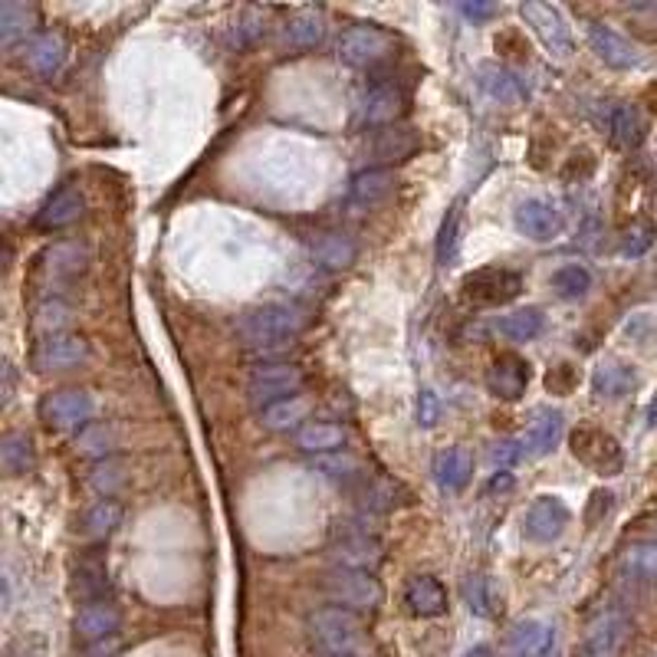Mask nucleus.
Segmentation results:
<instances>
[{"label":"nucleus","instance_id":"obj_1","mask_svg":"<svg viewBox=\"0 0 657 657\" xmlns=\"http://www.w3.org/2000/svg\"><path fill=\"white\" fill-rule=\"evenodd\" d=\"M309 638L316 648L329 657H369L372 638L362 625V619L349 609L326 605L309 615Z\"/></svg>","mask_w":657,"mask_h":657},{"label":"nucleus","instance_id":"obj_2","mask_svg":"<svg viewBox=\"0 0 657 657\" xmlns=\"http://www.w3.org/2000/svg\"><path fill=\"white\" fill-rule=\"evenodd\" d=\"M306 326H309V313L303 306H296V303H263V306L240 316L237 332L247 346L267 349V346L290 342Z\"/></svg>","mask_w":657,"mask_h":657},{"label":"nucleus","instance_id":"obj_3","mask_svg":"<svg viewBox=\"0 0 657 657\" xmlns=\"http://www.w3.org/2000/svg\"><path fill=\"white\" fill-rule=\"evenodd\" d=\"M322 592L329 596V602H336L339 609L349 612H375L385 602V589L372 573H359V569H332L322 579Z\"/></svg>","mask_w":657,"mask_h":657},{"label":"nucleus","instance_id":"obj_4","mask_svg":"<svg viewBox=\"0 0 657 657\" xmlns=\"http://www.w3.org/2000/svg\"><path fill=\"white\" fill-rule=\"evenodd\" d=\"M339 56L355 69H375L395 53V36L375 23H355L339 36Z\"/></svg>","mask_w":657,"mask_h":657},{"label":"nucleus","instance_id":"obj_5","mask_svg":"<svg viewBox=\"0 0 657 657\" xmlns=\"http://www.w3.org/2000/svg\"><path fill=\"white\" fill-rule=\"evenodd\" d=\"M632 628L635 625H632V615L625 609H619V605L602 609L582 635L579 657H619L632 638Z\"/></svg>","mask_w":657,"mask_h":657},{"label":"nucleus","instance_id":"obj_6","mask_svg":"<svg viewBox=\"0 0 657 657\" xmlns=\"http://www.w3.org/2000/svg\"><path fill=\"white\" fill-rule=\"evenodd\" d=\"M573 454L599 477H619L625 471L622 444L609 431L592 428V424H582L573 431Z\"/></svg>","mask_w":657,"mask_h":657},{"label":"nucleus","instance_id":"obj_7","mask_svg":"<svg viewBox=\"0 0 657 657\" xmlns=\"http://www.w3.org/2000/svg\"><path fill=\"white\" fill-rule=\"evenodd\" d=\"M523 293V273L507 267H480L464 276V299L474 306H503Z\"/></svg>","mask_w":657,"mask_h":657},{"label":"nucleus","instance_id":"obj_8","mask_svg":"<svg viewBox=\"0 0 657 657\" xmlns=\"http://www.w3.org/2000/svg\"><path fill=\"white\" fill-rule=\"evenodd\" d=\"M95 415V401L82 388H59L39 401V418L53 431H76L86 428Z\"/></svg>","mask_w":657,"mask_h":657},{"label":"nucleus","instance_id":"obj_9","mask_svg":"<svg viewBox=\"0 0 657 657\" xmlns=\"http://www.w3.org/2000/svg\"><path fill=\"white\" fill-rule=\"evenodd\" d=\"M299 388H303V372H299L296 365H283V362L253 369V375H250V382H247L250 401L260 405L263 411H267L270 405H276V401H286V398L299 395Z\"/></svg>","mask_w":657,"mask_h":657},{"label":"nucleus","instance_id":"obj_10","mask_svg":"<svg viewBox=\"0 0 657 657\" xmlns=\"http://www.w3.org/2000/svg\"><path fill=\"white\" fill-rule=\"evenodd\" d=\"M520 13L526 16V23L536 30V36L543 39V46H546L553 56H559V59L573 56L576 39H573V30H569L563 10H559L556 3H536V0H530V3L520 7Z\"/></svg>","mask_w":657,"mask_h":657},{"label":"nucleus","instance_id":"obj_11","mask_svg":"<svg viewBox=\"0 0 657 657\" xmlns=\"http://www.w3.org/2000/svg\"><path fill=\"white\" fill-rule=\"evenodd\" d=\"M89 359V342L82 336L72 332H56L46 339H36L30 362L36 372H66V369H79Z\"/></svg>","mask_w":657,"mask_h":657},{"label":"nucleus","instance_id":"obj_12","mask_svg":"<svg viewBox=\"0 0 657 657\" xmlns=\"http://www.w3.org/2000/svg\"><path fill=\"white\" fill-rule=\"evenodd\" d=\"M405 112H408V95L401 92V86L378 82L362 95L355 118H359V125H369V128H392V125H398V118Z\"/></svg>","mask_w":657,"mask_h":657},{"label":"nucleus","instance_id":"obj_13","mask_svg":"<svg viewBox=\"0 0 657 657\" xmlns=\"http://www.w3.org/2000/svg\"><path fill=\"white\" fill-rule=\"evenodd\" d=\"M569 526V507L559 500V497H540L530 503L526 510V520H523V533L530 543H540V546H550L556 543Z\"/></svg>","mask_w":657,"mask_h":657},{"label":"nucleus","instance_id":"obj_14","mask_svg":"<svg viewBox=\"0 0 657 657\" xmlns=\"http://www.w3.org/2000/svg\"><path fill=\"white\" fill-rule=\"evenodd\" d=\"M513 224H517V230L523 237H530L536 243L556 240L563 234V214L546 197H526V201H520L517 214H513Z\"/></svg>","mask_w":657,"mask_h":657},{"label":"nucleus","instance_id":"obj_15","mask_svg":"<svg viewBox=\"0 0 657 657\" xmlns=\"http://www.w3.org/2000/svg\"><path fill=\"white\" fill-rule=\"evenodd\" d=\"M586 39H589V49L612 69H635L642 63L638 46L625 33L612 30L609 23H589Z\"/></svg>","mask_w":657,"mask_h":657},{"label":"nucleus","instance_id":"obj_16","mask_svg":"<svg viewBox=\"0 0 657 657\" xmlns=\"http://www.w3.org/2000/svg\"><path fill=\"white\" fill-rule=\"evenodd\" d=\"M530 385V362L523 355L503 352L487 369V392L500 401H520Z\"/></svg>","mask_w":657,"mask_h":657},{"label":"nucleus","instance_id":"obj_17","mask_svg":"<svg viewBox=\"0 0 657 657\" xmlns=\"http://www.w3.org/2000/svg\"><path fill=\"white\" fill-rule=\"evenodd\" d=\"M559 441H563V415L556 408H540L520 438V454L543 457V454H553Z\"/></svg>","mask_w":657,"mask_h":657},{"label":"nucleus","instance_id":"obj_18","mask_svg":"<svg viewBox=\"0 0 657 657\" xmlns=\"http://www.w3.org/2000/svg\"><path fill=\"white\" fill-rule=\"evenodd\" d=\"M86 260H89V253H86L82 243H76V240L53 243V247L43 253V260H39V267H43V280H46L49 286L69 283V280H76V276L86 270Z\"/></svg>","mask_w":657,"mask_h":657},{"label":"nucleus","instance_id":"obj_19","mask_svg":"<svg viewBox=\"0 0 657 657\" xmlns=\"http://www.w3.org/2000/svg\"><path fill=\"white\" fill-rule=\"evenodd\" d=\"M82 204L86 201H82L79 188L66 184V188H59V191H53L46 197V204L33 217V227L36 230H59V227H66V224H72V220L82 217Z\"/></svg>","mask_w":657,"mask_h":657},{"label":"nucleus","instance_id":"obj_20","mask_svg":"<svg viewBox=\"0 0 657 657\" xmlns=\"http://www.w3.org/2000/svg\"><path fill=\"white\" fill-rule=\"evenodd\" d=\"M421 138L415 128L405 125H392V128H378V135L369 141V151L378 165H398L405 158H411L418 151Z\"/></svg>","mask_w":657,"mask_h":657},{"label":"nucleus","instance_id":"obj_21","mask_svg":"<svg viewBox=\"0 0 657 657\" xmlns=\"http://www.w3.org/2000/svg\"><path fill=\"white\" fill-rule=\"evenodd\" d=\"M405 605L418 619H438L448 612V589L434 576H415L405 589Z\"/></svg>","mask_w":657,"mask_h":657},{"label":"nucleus","instance_id":"obj_22","mask_svg":"<svg viewBox=\"0 0 657 657\" xmlns=\"http://www.w3.org/2000/svg\"><path fill=\"white\" fill-rule=\"evenodd\" d=\"M477 82L484 89V95L490 102H500V105H517L526 99V86L520 82L517 72H510L507 66H497V63H484L480 72H477Z\"/></svg>","mask_w":657,"mask_h":657},{"label":"nucleus","instance_id":"obj_23","mask_svg":"<svg viewBox=\"0 0 657 657\" xmlns=\"http://www.w3.org/2000/svg\"><path fill=\"white\" fill-rule=\"evenodd\" d=\"M609 132H612V141L622 151H635L648 138V118L638 105L622 102L609 112Z\"/></svg>","mask_w":657,"mask_h":657},{"label":"nucleus","instance_id":"obj_24","mask_svg":"<svg viewBox=\"0 0 657 657\" xmlns=\"http://www.w3.org/2000/svg\"><path fill=\"white\" fill-rule=\"evenodd\" d=\"M118 628V612L112 602H86L79 612H76V635L86 642V645H95L109 635H115Z\"/></svg>","mask_w":657,"mask_h":657},{"label":"nucleus","instance_id":"obj_25","mask_svg":"<svg viewBox=\"0 0 657 657\" xmlns=\"http://www.w3.org/2000/svg\"><path fill=\"white\" fill-rule=\"evenodd\" d=\"M638 385H642L638 372L625 362H605L592 375V392H596V398H605V401H619V398L632 395Z\"/></svg>","mask_w":657,"mask_h":657},{"label":"nucleus","instance_id":"obj_26","mask_svg":"<svg viewBox=\"0 0 657 657\" xmlns=\"http://www.w3.org/2000/svg\"><path fill=\"white\" fill-rule=\"evenodd\" d=\"M322 36H326V16H322L319 7H303L293 16H286L283 39L293 49H313V46L322 43Z\"/></svg>","mask_w":657,"mask_h":657},{"label":"nucleus","instance_id":"obj_27","mask_svg":"<svg viewBox=\"0 0 657 657\" xmlns=\"http://www.w3.org/2000/svg\"><path fill=\"white\" fill-rule=\"evenodd\" d=\"M553 652V628L543 622H520L507 635L510 657H546Z\"/></svg>","mask_w":657,"mask_h":657},{"label":"nucleus","instance_id":"obj_28","mask_svg":"<svg viewBox=\"0 0 657 657\" xmlns=\"http://www.w3.org/2000/svg\"><path fill=\"white\" fill-rule=\"evenodd\" d=\"M66 59V43L59 33H39L23 46V63L39 72V76H53Z\"/></svg>","mask_w":657,"mask_h":657},{"label":"nucleus","instance_id":"obj_29","mask_svg":"<svg viewBox=\"0 0 657 657\" xmlns=\"http://www.w3.org/2000/svg\"><path fill=\"white\" fill-rule=\"evenodd\" d=\"M349 441V431L332 421H309L296 431V448L306 454H332Z\"/></svg>","mask_w":657,"mask_h":657},{"label":"nucleus","instance_id":"obj_30","mask_svg":"<svg viewBox=\"0 0 657 657\" xmlns=\"http://www.w3.org/2000/svg\"><path fill=\"white\" fill-rule=\"evenodd\" d=\"M619 569L632 582H657V540H642L622 550Z\"/></svg>","mask_w":657,"mask_h":657},{"label":"nucleus","instance_id":"obj_31","mask_svg":"<svg viewBox=\"0 0 657 657\" xmlns=\"http://www.w3.org/2000/svg\"><path fill=\"white\" fill-rule=\"evenodd\" d=\"M36 26V7L33 3H20V0H10L0 7V39L3 46H13V43H30L26 36L33 33Z\"/></svg>","mask_w":657,"mask_h":657},{"label":"nucleus","instance_id":"obj_32","mask_svg":"<svg viewBox=\"0 0 657 657\" xmlns=\"http://www.w3.org/2000/svg\"><path fill=\"white\" fill-rule=\"evenodd\" d=\"M332 559L339 563V569H359V573H375L378 563H382V550L375 540H365V536H352V540H342L336 550H332Z\"/></svg>","mask_w":657,"mask_h":657},{"label":"nucleus","instance_id":"obj_33","mask_svg":"<svg viewBox=\"0 0 657 657\" xmlns=\"http://www.w3.org/2000/svg\"><path fill=\"white\" fill-rule=\"evenodd\" d=\"M309 250H313L316 263H322L326 270H346L355 260V243L346 234H332V230L316 234Z\"/></svg>","mask_w":657,"mask_h":657},{"label":"nucleus","instance_id":"obj_34","mask_svg":"<svg viewBox=\"0 0 657 657\" xmlns=\"http://www.w3.org/2000/svg\"><path fill=\"white\" fill-rule=\"evenodd\" d=\"M543 326H546V316H543L536 306L513 309V313H507V316H500V319L494 322V329H497L503 339H510V342H533V339L543 332Z\"/></svg>","mask_w":657,"mask_h":657},{"label":"nucleus","instance_id":"obj_35","mask_svg":"<svg viewBox=\"0 0 657 657\" xmlns=\"http://www.w3.org/2000/svg\"><path fill=\"white\" fill-rule=\"evenodd\" d=\"M434 474H438V484L444 487V490H464L467 484H471V477H474V454L467 451V448H451V451H444L441 457H438V467H434Z\"/></svg>","mask_w":657,"mask_h":657},{"label":"nucleus","instance_id":"obj_36","mask_svg":"<svg viewBox=\"0 0 657 657\" xmlns=\"http://www.w3.org/2000/svg\"><path fill=\"white\" fill-rule=\"evenodd\" d=\"M461 243H464V204L454 201L441 220V230H438V263L441 267H454L457 257H461Z\"/></svg>","mask_w":657,"mask_h":657},{"label":"nucleus","instance_id":"obj_37","mask_svg":"<svg viewBox=\"0 0 657 657\" xmlns=\"http://www.w3.org/2000/svg\"><path fill=\"white\" fill-rule=\"evenodd\" d=\"M464 599H467V609L480 619H497L500 609H503L497 582L484 573H477L464 582Z\"/></svg>","mask_w":657,"mask_h":657},{"label":"nucleus","instance_id":"obj_38","mask_svg":"<svg viewBox=\"0 0 657 657\" xmlns=\"http://www.w3.org/2000/svg\"><path fill=\"white\" fill-rule=\"evenodd\" d=\"M118 523H122V507H118L115 500H99V503H92V507L82 513L79 530H82V536H89V540H105V536H112V533L118 530Z\"/></svg>","mask_w":657,"mask_h":657},{"label":"nucleus","instance_id":"obj_39","mask_svg":"<svg viewBox=\"0 0 657 657\" xmlns=\"http://www.w3.org/2000/svg\"><path fill=\"white\" fill-rule=\"evenodd\" d=\"M313 411V401L309 398H303V395H293V398H286V401H276V405H270L267 411H263V428H270V431H290V428H296V424H303V418Z\"/></svg>","mask_w":657,"mask_h":657},{"label":"nucleus","instance_id":"obj_40","mask_svg":"<svg viewBox=\"0 0 657 657\" xmlns=\"http://www.w3.org/2000/svg\"><path fill=\"white\" fill-rule=\"evenodd\" d=\"M392 188H395V178H392L388 168H365V171H359L355 181H352V201H355V204H375V201H382Z\"/></svg>","mask_w":657,"mask_h":657},{"label":"nucleus","instance_id":"obj_41","mask_svg":"<svg viewBox=\"0 0 657 657\" xmlns=\"http://www.w3.org/2000/svg\"><path fill=\"white\" fill-rule=\"evenodd\" d=\"M0 457H3V471L10 477H20V474H30L36 467V454H33V441L26 434H7L3 438V448H0Z\"/></svg>","mask_w":657,"mask_h":657},{"label":"nucleus","instance_id":"obj_42","mask_svg":"<svg viewBox=\"0 0 657 657\" xmlns=\"http://www.w3.org/2000/svg\"><path fill=\"white\" fill-rule=\"evenodd\" d=\"M592 290V273L579 263H569L553 273V293L563 299H582Z\"/></svg>","mask_w":657,"mask_h":657},{"label":"nucleus","instance_id":"obj_43","mask_svg":"<svg viewBox=\"0 0 657 657\" xmlns=\"http://www.w3.org/2000/svg\"><path fill=\"white\" fill-rule=\"evenodd\" d=\"M109 592V582H105V569L102 566H92V563H82L76 569V596L86 602H102V596Z\"/></svg>","mask_w":657,"mask_h":657},{"label":"nucleus","instance_id":"obj_44","mask_svg":"<svg viewBox=\"0 0 657 657\" xmlns=\"http://www.w3.org/2000/svg\"><path fill=\"white\" fill-rule=\"evenodd\" d=\"M655 240H657V220L645 214V217H638V220L628 224V230H625V253H628V257H642V253L652 250Z\"/></svg>","mask_w":657,"mask_h":657},{"label":"nucleus","instance_id":"obj_45","mask_svg":"<svg viewBox=\"0 0 657 657\" xmlns=\"http://www.w3.org/2000/svg\"><path fill=\"white\" fill-rule=\"evenodd\" d=\"M313 467H316L319 474L332 477V480H352V477L359 474V461H355L352 454H346V451L319 454V457H313Z\"/></svg>","mask_w":657,"mask_h":657},{"label":"nucleus","instance_id":"obj_46","mask_svg":"<svg viewBox=\"0 0 657 657\" xmlns=\"http://www.w3.org/2000/svg\"><path fill=\"white\" fill-rule=\"evenodd\" d=\"M576 385H579V369L569 362H559L546 372V388L553 395H569V392H576Z\"/></svg>","mask_w":657,"mask_h":657},{"label":"nucleus","instance_id":"obj_47","mask_svg":"<svg viewBox=\"0 0 657 657\" xmlns=\"http://www.w3.org/2000/svg\"><path fill=\"white\" fill-rule=\"evenodd\" d=\"M415 418H418V424H421V428H434V424L444 418V405H441L438 392H431V388L418 392V408H415Z\"/></svg>","mask_w":657,"mask_h":657},{"label":"nucleus","instance_id":"obj_48","mask_svg":"<svg viewBox=\"0 0 657 657\" xmlns=\"http://www.w3.org/2000/svg\"><path fill=\"white\" fill-rule=\"evenodd\" d=\"M63 309H66V306H63V303H56V299H49L46 306H39V313L33 316V326H36V332H43L39 339H46V336H56V329L69 322V316H53V313H63Z\"/></svg>","mask_w":657,"mask_h":657},{"label":"nucleus","instance_id":"obj_49","mask_svg":"<svg viewBox=\"0 0 657 657\" xmlns=\"http://www.w3.org/2000/svg\"><path fill=\"white\" fill-rule=\"evenodd\" d=\"M76 444H79L82 454H105L109 451V431L105 428H86L76 438Z\"/></svg>","mask_w":657,"mask_h":657},{"label":"nucleus","instance_id":"obj_50","mask_svg":"<svg viewBox=\"0 0 657 657\" xmlns=\"http://www.w3.org/2000/svg\"><path fill=\"white\" fill-rule=\"evenodd\" d=\"M461 13L471 20V23H487L500 13V3H480V0H471V3H461Z\"/></svg>","mask_w":657,"mask_h":657},{"label":"nucleus","instance_id":"obj_51","mask_svg":"<svg viewBox=\"0 0 657 657\" xmlns=\"http://www.w3.org/2000/svg\"><path fill=\"white\" fill-rule=\"evenodd\" d=\"M612 510V494L609 490H596L592 494V500H589V510H586V520H589V526L599 520V513H609Z\"/></svg>","mask_w":657,"mask_h":657},{"label":"nucleus","instance_id":"obj_52","mask_svg":"<svg viewBox=\"0 0 657 657\" xmlns=\"http://www.w3.org/2000/svg\"><path fill=\"white\" fill-rule=\"evenodd\" d=\"M510 484H513V480H510L507 474H500V477L490 480V494H503V490H510Z\"/></svg>","mask_w":657,"mask_h":657},{"label":"nucleus","instance_id":"obj_53","mask_svg":"<svg viewBox=\"0 0 657 657\" xmlns=\"http://www.w3.org/2000/svg\"><path fill=\"white\" fill-rule=\"evenodd\" d=\"M464 657H494V652H490L487 645H477V648H471Z\"/></svg>","mask_w":657,"mask_h":657},{"label":"nucleus","instance_id":"obj_54","mask_svg":"<svg viewBox=\"0 0 657 657\" xmlns=\"http://www.w3.org/2000/svg\"><path fill=\"white\" fill-rule=\"evenodd\" d=\"M648 428H657V395L652 398V405H648Z\"/></svg>","mask_w":657,"mask_h":657},{"label":"nucleus","instance_id":"obj_55","mask_svg":"<svg viewBox=\"0 0 657 657\" xmlns=\"http://www.w3.org/2000/svg\"><path fill=\"white\" fill-rule=\"evenodd\" d=\"M322 657H329V655H322Z\"/></svg>","mask_w":657,"mask_h":657},{"label":"nucleus","instance_id":"obj_56","mask_svg":"<svg viewBox=\"0 0 657 657\" xmlns=\"http://www.w3.org/2000/svg\"><path fill=\"white\" fill-rule=\"evenodd\" d=\"M655 540H657V536H655Z\"/></svg>","mask_w":657,"mask_h":657}]
</instances>
